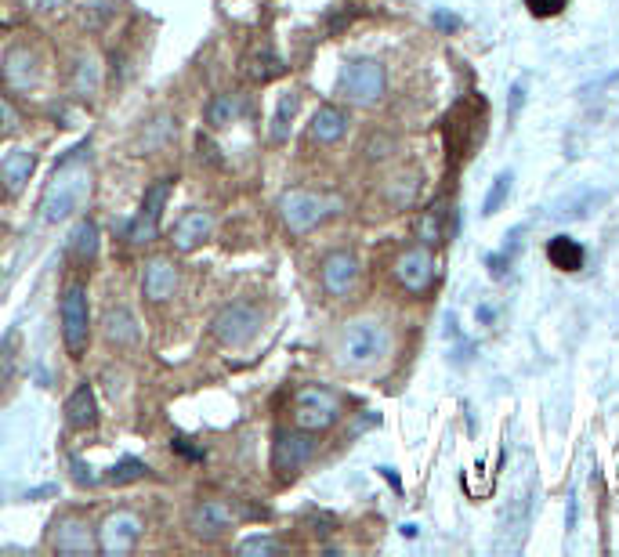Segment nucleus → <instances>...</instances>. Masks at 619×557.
Here are the masks:
<instances>
[{
	"mask_svg": "<svg viewBox=\"0 0 619 557\" xmlns=\"http://www.w3.org/2000/svg\"><path fill=\"white\" fill-rule=\"evenodd\" d=\"M84 152H87V145H80V149H73L69 156H62V163H58L55 174H51L44 199H40V214H44L48 225H58V221H66L69 214H77V210L84 207L87 192H91V174H87Z\"/></svg>",
	"mask_w": 619,
	"mask_h": 557,
	"instance_id": "obj_1",
	"label": "nucleus"
},
{
	"mask_svg": "<svg viewBox=\"0 0 619 557\" xmlns=\"http://www.w3.org/2000/svg\"><path fill=\"white\" fill-rule=\"evenodd\" d=\"M276 207H279L283 225L290 228L294 236H305V232H312L315 225H323L330 214L341 210V199L323 196V192H312V189H286Z\"/></svg>",
	"mask_w": 619,
	"mask_h": 557,
	"instance_id": "obj_2",
	"label": "nucleus"
},
{
	"mask_svg": "<svg viewBox=\"0 0 619 557\" xmlns=\"http://www.w3.org/2000/svg\"><path fill=\"white\" fill-rule=\"evenodd\" d=\"M58 319H62V344L73 359H80L91 344V308H87V290L80 283H69L62 290Z\"/></svg>",
	"mask_w": 619,
	"mask_h": 557,
	"instance_id": "obj_3",
	"label": "nucleus"
},
{
	"mask_svg": "<svg viewBox=\"0 0 619 557\" xmlns=\"http://www.w3.org/2000/svg\"><path fill=\"white\" fill-rule=\"evenodd\" d=\"M384 351H388V330L373 319L352 322L341 337V362L352 369L373 366L377 359H384Z\"/></svg>",
	"mask_w": 619,
	"mask_h": 557,
	"instance_id": "obj_4",
	"label": "nucleus"
},
{
	"mask_svg": "<svg viewBox=\"0 0 619 557\" xmlns=\"http://www.w3.org/2000/svg\"><path fill=\"white\" fill-rule=\"evenodd\" d=\"M533 503H536V485L525 482L518 489V496L504 507L500 514V529H496V554H518L529 536V525H533Z\"/></svg>",
	"mask_w": 619,
	"mask_h": 557,
	"instance_id": "obj_5",
	"label": "nucleus"
},
{
	"mask_svg": "<svg viewBox=\"0 0 619 557\" xmlns=\"http://www.w3.org/2000/svg\"><path fill=\"white\" fill-rule=\"evenodd\" d=\"M384 87H388V76H384L381 62H373V58L348 62L337 80V91L355 105H377L384 98Z\"/></svg>",
	"mask_w": 619,
	"mask_h": 557,
	"instance_id": "obj_6",
	"label": "nucleus"
},
{
	"mask_svg": "<svg viewBox=\"0 0 619 557\" xmlns=\"http://www.w3.org/2000/svg\"><path fill=\"white\" fill-rule=\"evenodd\" d=\"M210 330H214V337H218L225 348H243V344H250V340L258 337L261 308H258V304H250V301L225 304V308L214 315Z\"/></svg>",
	"mask_w": 619,
	"mask_h": 557,
	"instance_id": "obj_7",
	"label": "nucleus"
},
{
	"mask_svg": "<svg viewBox=\"0 0 619 557\" xmlns=\"http://www.w3.org/2000/svg\"><path fill=\"white\" fill-rule=\"evenodd\" d=\"M341 416V402H337L334 391L326 388H301L294 395V424L305 427V431H326V427L337 424Z\"/></svg>",
	"mask_w": 619,
	"mask_h": 557,
	"instance_id": "obj_8",
	"label": "nucleus"
},
{
	"mask_svg": "<svg viewBox=\"0 0 619 557\" xmlns=\"http://www.w3.org/2000/svg\"><path fill=\"white\" fill-rule=\"evenodd\" d=\"M315 449H319L315 431H305V427L279 431L276 445H272V471H276L279 478H294V474L315 456Z\"/></svg>",
	"mask_w": 619,
	"mask_h": 557,
	"instance_id": "obj_9",
	"label": "nucleus"
},
{
	"mask_svg": "<svg viewBox=\"0 0 619 557\" xmlns=\"http://www.w3.org/2000/svg\"><path fill=\"white\" fill-rule=\"evenodd\" d=\"M171 192H174V178H160L156 185L145 189L142 210H138V218L127 225V239H131L134 246L153 243V239L160 236V218H163V207H167Z\"/></svg>",
	"mask_w": 619,
	"mask_h": 557,
	"instance_id": "obj_10",
	"label": "nucleus"
},
{
	"mask_svg": "<svg viewBox=\"0 0 619 557\" xmlns=\"http://www.w3.org/2000/svg\"><path fill=\"white\" fill-rule=\"evenodd\" d=\"M48 547L55 554H91L95 550V529L84 514H62L51 521Z\"/></svg>",
	"mask_w": 619,
	"mask_h": 557,
	"instance_id": "obj_11",
	"label": "nucleus"
},
{
	"mask_svg": "<svg viewBox=\"0 0 619 557\" xmlns=\"http://www.w3.org/2000/svg\"><path fill=\"white\" fill-rule=\"evenodd\" d=\"M142 529L145 525L134 510H113V514L102 521V529H98V550L109 557L127 554V550H134V543L142 539Z\"/></svg>",
	"mask_w": 619,
	"mask_h": 557,
	"instance_id": "obj_12",
	"label": "nucleus"
},
{
	"mask_svg": "<svg viewBox=\"0 0 619 557\" xmlns=\"http://www.w3.org/2000/svg\"><path fill=\"white\" fill-rule=\"evenodd\" d=\"M236 510L225 500H200L189 510V532L203 543H214L221 539L229 529H236Z\"/></svg>",
	"mask_w": 619,
	"mask_h": 557,
	"instance_id": "obj_13",
	"label": "nucleus"
},
{
	"mask_svg": "<svg viewBox=\"0 0 619 557\" xmlns=\"http://www.w3.org/2000/svg\"><path fill=\"white\" fill-rule=\"evenodd\" d=\"M395 279L406 293H424L435 283V261H431V246H410L402 250L395 261Z\"/></svg>",
	"mask_w": 619,
	"mask_h": 557,
	"instance_id": "obj_14",
	"label": "nucleus"
},
{
	"mask_svg": "<svg viewBox=\"0 0 619 557\" xmlns=\"http://www.w3.org/2000/svg\"><path fill=\"white\" fill-rule=\"evenodd\" d=\"M0 73H4V84L15 87V91H33L40 84V76H44V62L29 44H15L0 62Z\"/></svg>",
	"mask_w": 619,
	"mask_h": 557,
	"instance_id": "obj_15",
	"label": "nucleus"
},
{
	"mask_svg": "<svg viewBox=\"0 0 619 557\" xmlns=\"http://www.w3.org/2000/svg\"><path fill=\"white\" fill-rule=\"evenodd\" d=\"M319 279H323V290L330 297H348L359 283V257L352 250H334V254L323 257L319 265Z\"/></svg>",
	"mask_w": 619,
	"mask_h": 557,
	"instance_id": "obj_16",
	"label": "nucleus"
},
{
	"mask_svg": "<svg viewBox=\"0 0 619 557\" xmlns=\"http://www.w3.org/2000/svg\"><path fill=\"white\" fill-rule=\"evenodd\" d=\"M210 232H214V214H210V210H189V214H181V218L174 221L171 243H174V250L189 254V250H196L200 243H207Z\"/></svg>",
	"mask_w": 619,
	"mask_h": 557,
	"instance_id": "obj_17",
	"label": "nucleus"
},
{
	"mask_svg": "<svg viewBox=\"0 0 619 557\" xmlns=\"http://www.w3.org/2000/svg\"><path fill=\"white\" fill-rule=\"evenodd\" d=\"M33 167H37V152L33 149H11L4 160H0V192L8 199H15L22 189H26L29 174H33Z\"/></svg>",
	"mask_w": 619,
	"mask_h": 557,
	"instance_id": "obj_18",
	"label": "nucleus"
},
{
	"mask_svg": "<svg viewBox=\"0 0 619 557\" xmlns=\"http://www.w3.org/2000/svg\"><path fill=\"white\" fill-rule=\"evenodd\" d=\"M174 290H178V265L167 261V257H153V261L145 265L142 293L153 304H163V301H171Z\"/></svg>",
	"mask_w": 619,
	"mask_h": 557,
	"instance_id": "obj_19",
	"label": "nucleus"
},
{
	"mask_svg": "<svg viewBox=\"0 0 619 557\" xmlns=\"http://www.w3.org/2000/svg\"><path fill=\"white\" fill-rule=\"evenodd\" d=\"M308 134L319 145H337L348 134V113H344L341 105H319L312 123H308Z\"/></svg>",
	"mask_w": 619,
	"mask_h": 557,
	"instance_id": "obj_20",
	"label": "nucleus"
},
{
	"mask_svg": "<svg viewBox=\"0 0 619 557\" xmlns=\"http://www.w3.org/2000/svg\"><path fill=\"white\" fill-rule=\"evenodd\" d=\"M102 333L109 344H116V348H127V344H134L138 340V319H134L131 308H124V304H116V308H109V312L102 315Z\"/></svg>",
	"mask_w": 619,
	"mask_h": 557,
	"instance_id": "obj_21",
	"label": "nucleus"
},
{
	"mask_svg": "<svg viewBox=\"0 0 619 557\" xmlns=\"http://www.w3.org/2000/svg\"><path fill=\"white\" fill-rule=\"evenodd\" d=\"M95 420H98L95 391H91V384H80V388L66 398V424L77 427V431H87V427H95Z\"/></svg>",
	"mask_w": 619,
	"mask_h": 557,
	"instance_id": "obj_22",
	"label": "nucleus"
},
{
	"mask_svg": "<svg viewBox=\"0 0 619 557\" xmlns=\"http://www.w3.org/2000/svg\"><path fill=\"white\" fill-rule=\"evenodd\" d=\"M547 261H551L558 272H580L583 261H587V250H583L580 239L554 236L551 243H547Z\"/></svg>",
	"mask_w": 619,
	"mask_h": 557,
	"instance_id": "obj_23",
	"label": "nucleus"
},
{
	"mask_svg": "<svg viewBox=\"0 0 619 557\" xmlns=\"http://www.w3.org/2000/svg\"><path fill=\"white\" fill-rule=\"evenodd\" d=\"M598 203H605V192L580 189V192H572V196H565L562 203L551 210V218L554 221H583L594 207H598Z\"/></svg>",
	"mask_w": 619,
	"mask_h": 557,
	"instance_id": "obj_24",
	"label": "nucleus"
},
{
	"mask_svg": "<svg viewBox=\"0 0 619 557\" xmlns=\"http://www.w3.org/2000/svg\"><path fill=\"white\" fill-rule=\"evenodd\" d=\"M417 236L424 246H442L446 243V203H431L417 221Z\"/></svg>",
	"mask_w": 619,
	"mask_h": 557,
	"instance_id": "obj_25",
	"label": "nucleus"
},
{
	"mask_svg": "<svg viewBox=\"0 0 619 557\" xmlns=\"http://www.w3.org/2000/svg\"><path fill=\"white\" fill-rule=\"evenodd\" d=\"M69 254H73V261H80V265H91L98 257V225L95 221H80L77 228H73V236H69Z\"/></svg>",
	"mask_w": 619,
	"mask_h": 557,
	"instance_id": "obj_26",
	"label": "nucleus"
},
{
	"mask_svg": "<svg viewBox=\"0 0 619 557\" xmlns=\"http://www.w3.org/2000/svg\"><path fill=\"white\" fill-rule=\"evenodd\" d=\"M239 113H243V102L236 95H218L207 105V123L210 127H229L239 120Z\"/></svg>",
	"mask_w": 619,
	"mask_h": 557,
	"instance_id": "obj_27",
	"label": "nucleus"
},
{
	"mask_svg": "<svg viewBox=\"0 0 619 557\" xmlns=\"http://www.w3.org/2000/svg\"><path fill=\"white\" fill-rule=\"evenodd\" d=\"M511 181H515L511 170H500V174L493 178V185H489V192H486V203H482V214H486V218L500 214V207L511 199Z\"/></svg>",
	"mask_w": 619,
	"mask_h": 557,
	"instance_id": "obj_28",
	"label": "nucleus"
},
{
	"mask_svg": "<svg viewBox=\"0 0 619 557\" xmlns=\"http://www.w3.org/2000/svg\"><path fill=\"white\" fill-rule=\"evenodd\" d=\"M297 105H301V98H297L294 91H286V95L279 98L276 116H272V138H276V142H286V134H290V120L297 116Z\"/></svg>",
	"mask_w": 619,
	"mask_h": 557,
	"instance_id": "obj_29",
	"label": "nucleus"
},
{
	"mask_svg": "<svg viewBox=\"0 0 619 557\" xmlns=\"http://www.w3.org/2000/svg\"><path fill=\"white\" fill-rule=\"evenodd\" d=\"M73 91H77L80 98L95 95V91H98V66H95V58H80V62H77V73H73Z\"/></svg>",
	"mask_w": 619,
	"mask_h": 557,
	"instance_id": "obj_30",
	"label": "nucleus"
},
{
	"mask_svg": "<svg viewBox=\"0 0 619 557\" xmlns=\"http://www.w3.org/2000/svg\"><path fill=\"white\" fill-rule=\"evenodd\" d=\"M149 474V467H145L142 460H134V456H127V460H120L109 471V482L113 485H127V482H138V478H145Z\"/></svg>",
	"mask_w": 619,
	"mask_h": 557,
	"instance_id": "obj_31",
	"label": "nucleus"
},
{
	"mask_svg": "<svg viewBox=\"0 0 619 557\" xmlns=\"http://www.w3.org/2000/svg\"><path fill=\"white\" fill-rule=\"evenodd\" d=\"M518 239H522V228H515V232H511V243H507L504 250H500V254H493V257H489V272H493L496 279H504V275H507V268H511V261H515Z\"/></svg>",
	"mask_w": 619,
	"mask_h": 557,
	"instance_id": "obj_32",
	"label": "nucleus"
},
{
	"mask_svg": "<svg viewBox=\"0 0 619 557\" xmlns=\"http://www.w3.org/2000/svg\"><path fill=\"white\" fill-rule=\"evenodd\" d=\"M15 351H19V330H8L0 340V380L11 377V366H15Z\"/></svg>",
	"mask_w": 619,
	"mask_h": 557,
	"instance_id": "obj_33",
	"label": "nucleus"
},
{
	"mask_svg": "<svg viewBox=\"0 0 619 557\" xmlns=\"http://www.w3.org/2000/svg\"><path fill=\"white\" fill-rule=\"evenodd\" d=\"M276 550H283V543L272 536H250L239 543V554H276Z\"/></svg>",
	"mask_w": 619,
	"mask_h": 557,
	"instance_id": "obj_34",
	"label": "nucleus"
},
{
	"mask_svg": "<svg viewBox=\"0 0 619 557\" xmlns=\"http://www.w3.org/2000/svg\"><path fill=\"white\" fill-rule=\"evenodd\" d=\"M565 4L569 0H525V8L533 11L536 19H554L558 11H565Z\"/></svg>",
	"mask_w": 619,
	"mask_h": 557,
	"instance_id": "obj_35",
	"label": "nucleus"
},
{
	"mask_svg": "<svg viewBox=\"0 0 619 557\" xmlns=\"http://www.w3.org/2000/svg\"><path fill=\"white\" fill-rule=\"evenodd\" d=\"M19 131V113H15V105L8 98L0 95V134H15Z\"/></svg>",
	"mask_w": 619,
	"mask_h": 557,
	"instance_id": "obj_36",
	"label": "nucleus"
},
{
	"mask_svg": "<svg viewBox=\"0 0 619 557\" xmlns=\"http://www.w3.org/2000/svg\"><path fill=\"white\" fill-rule=\"evenodd\" d=\"M69 467H73V478H77L80 485H95V474H91V467H84V460H69Z\"/></svg>",
	"mask_w": 619,
	"mask_h": 557,
	"instance_id": "obj_37",
	"label": "nucleus"
},
{
	"mask_svg": "<svg viewBox=\"0 0 619 557\" xmlns=\"http://www.w3.org/2000/svg\"><path fill=\"white\" fill-rule=\"evenodd\" d=\"M522 98H525V84H515V91H511V113L522 109Z\"/></svg>",
	"mask_w": 619,
	"mask_h": 557,
	"instance_id": "obj_38",
	"label": "nucleus"
},
{
	"mask_svg": "<svg viewBox=\"0 0 619 557\" xmlns=\"http://www.w3.org/2000/svg\"><path fill=\"white\" fill-rule=\"evenodd\" d=\"M435 22H439L442 29H453V26H457V19H453V15H435Z\"/></svg>",
	"mask_w": 619,
	"mask_h": 557,
	"instance_id": "obj_39",
	"label": "nucleus"
},
{
	"mask_svg": "<svg viewBox=\"0 0 619 557\" xmlns=\"http://www.w3.org/2000/svg\"><path fill=\"white\" fill-rule=\"evenodd\" d=\"M29 4H37V8H44V11H48V8H58L62 0H29Z\"/></svg>",
	"mask_w": 619,
	"mask_h": 557,
	"instance_id": "obj_40",
	"label": "nucleus"
}]
</instances>
